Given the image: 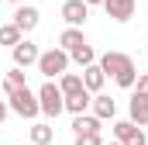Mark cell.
<instances>
[{
	"label": "cell",
	"instance_id": "obj_1",
	"mask_svg": "<svg viewBox=\"0 0 148 145\" xmlns=\"http://www.w3.org/2000/svg\"><path fill=\"white\" fill-rule=\"evenodd\" d=\"M100 66L107 76H114V83L117 86H124V90H131L134 83H138V66H134V59L127 55V52H103L100 55Z\"/></svg>",
	"mask_w": 148,
	"mask_h": 145
},
{
	"label": "cell",
	"instance_id": "obj_2",
	"mask_svg": "<svg viewBox=\"0 0 148 145\" xmlns=\"http://www.w3.org/2000/svg\"><path fill=\"white\" fill-rule=\"evenodd\" d=\"M69 62H73V52L62 48V45H55V48L41 52V59H38V72H41L45 79H55V76L69 72Z\"/></svg>",
	"mask_w": 148,
	"mask_h": 145
},
{
	"label": "cell",
	"instance_id": "obj_3",
	"mask_svg": "<svg viewBox=\"0 0 148 145\" xmlns=\"http://www.w3.org/2000/svg\"><path fill=\"white\" fill-rule=\"evenodd\" d=\"M38 97H41V114H45V117H59V114L66 110V93H62V86L52 83V79L41 83Z\"/></svg>",
	"mask_w": 148,
	"mask_h": 145
},
{
	"label": "cell",
	"instance_id": "obj_4",
	"mask_svg": "<svg viewBox=\"0 0 148 145\" xmlns=\"http://www.w3.org/2000/svg\"><path fill=\"white\" fill-rule=\"evenodd\" d=\"M7 100H10V110H14V114H21V117H38V114H41V97L31 93L28 86H21V90H17V93H10Z\"/></svg>",
	"mask_w": 148,
	"mask_h": 145
},
{
	"label": "cell",
	"instance_id": "obj_5",
	"mask_svg": "<svg viewBox=\"0 0 148 145\" xmlns=\"http://www.w3.org/2000/svg\"><path fill=\"white\" fill-rule=\"evenodd\" d=\"M10 55H14V66H38V59H41L38 45H35V41H28V38H21V41L10 48Z\"/></svg>",
	"mask_w": 148,
	"mask_h": 145
},
{
	"label": "cell",
	"instance_id": "obj_6",
	"mask_svg": "<svg viewBox=\"0 0 148 145\" xmlns=\"http://www.w3.org/2000/svg\"><path fill=\"white\" fill-rule=\"evenodd\" d=\"M103 10H107V17L110 21H131L134 17V10H138V0H103Z\"/></svg>",
	"mask_w": 148,
	"mask_h": 145
},
{
	"label": "cell",
	"instance_id": "obj_7",
	"mask_svg": "<svg viewBox=\"0 0 148 145\" xmlns=\"http://www.w3.org/2000/svg\"><path fill=\"white\" fill-rule=\"evenodd\" d=\"M86 17H90V3L86 0H66L62 3V21L66 24L79 28V24H86Z\"/></svg>",
	"mask_w": 148,
	"mask_h": 145
},
{
	"label": "cell",
	"instance_id": "obj_8",
	"mask_svg": "<svg viewBox=\"0 0 148 145\" xmlns=\"http://www.w3.org/2000/svg\"><path fill=\"white\" fill-rule=\"evenodd\" d=\"M38 21H41V10L38 7H28V3H17V10H14V24L28 35V31H35Z\"/></svg>",
	"mask_w": 148,
	"mask_h": 145
},
{
	"label": "cell",
	"instance_id": "obj_9",
	"mask_svg": "<svg viewBox=\"0 0 148 145\" xmlns=\"http://www.w3.org/2000/svg\"><path fill=\"white\" fill-rule=\"evenodd\" d=\"M127 110H131V121H138L141 128H148V93H138V90H134Z\"/></svg>",
	"mask_w": 148,
	"mask_h": 145
},
{
	"label": "cell",
	"instance_id": "obj_10",
	"mask_svg": "<svg viewBox=\"0 0 148 145\" xmlns=\"http://www.w3.org/2000/svg\"><path fill=\"white\" fill-rule=\"evenodd\" d=\"M21 86H28V72H24V66H14V69L3 72V93H7V97L17 93Z\"/></svg>",
	"mask_w": 148,
	"mask_h": 145
},
{
	"label": "cell",
	"instance_id": "obj_11",
	"mask_svg": "<svg viewBox=\"0 0 148 145\" xmlns=\"http://www.w3.org/2000/svg\"><path fill=\"white\" fill-rule=\"evenodd\" d=\"M83 79H86V90H93V93H100V90H103L107 72H103V66H100V59H97L93 66H86V69H83Z\"/></svg>",
	"mask_w": 148,
	"mask_h": 145
},
{
	"label": "cell",
	"instance_id": "obj_12",
	"mask_svg": "<svg viewBox=\"0 0 148 145\" xmlns=\"http://www.w3.org/2000/svg\"><path fill=\"white\" fill-rule=\"evenodd\" d=\"M66 110H69V114H86V110H93V90H83V93L66 97Z\"/></svg>",
	"mask_w": 148,
	"mask_h": 145
},
{
	"label": "cell",
	"instance_id": "obj_13",
	"mask_svg": "<svg viewBox=\"0 0 148 145\" xmlns=\"http://www.w3.org/2000/svg\"><path fill=\"white\" fill-rule=\"evenodd\" d=\"M59 86H62L66 97H73V93H83V90H86V79H83L79 72H62V76H59Z\"/></svg>",
	"mask_w": 148,
	"mask_h": 145
},
{
	"label": "cell",
	"instance_id": "obj_14",
	"mask_svg": "<svg viewBox=\"0 0 148 145\" xmlns=\"http://www.w3.org/2000/svg\"><path fill=\"white\" fill-rule=\"evenodd\" d=\"M93 114L97 117H114L117 114V104H114V97H107V93H93Z\"/></svg>",
	"mask_w": 148,
	"mask_h": 145
},
{
	"label": "cell",
	"instance_id": "obj_15",
	"mask_svg": "<svg viewBox=\"0 0 148 145\" xmlns=\"http://www.w3.org/2000/svg\"><path fill=\"white\" fill-rule=\"evenodd\" d=\"M100 121H103V117H97V114H73V131L76 135H83V131H100Z\"/></svg>",
	"mask_w": 148,
	"mask_h": 145
},
{
	"label": "cell",
	"instance_id": "obj_16",
	"mask_svg": "<svg viewBox=\"0 0 148 145\" xmlns=\"http://www.w3.org/2000/svg\"><path fill=\"white\" fill-rule=\"evenodd\" d=\"M59 45H62V48H69V52H76L79 45H86V38H83V31H79V28H73V24H69V28L59 35Z\"/></svg>",
	"mask_w": 148,
	"mask_h": 145
},
{
	"label": "cell",
	"instance_id": "obj_17",
	"mask_svg": "<svg viewBox=\"0 0 148 145\" xmlns=\"http://www.w3.org/2000/svg\"><path fill=\"white\" fill-rule=\"evenodd\" d=\"M52 138H55L52 124H45V121H38V124H31V142H35V145H48Z\"/></svg>",
	"mask_w": 148,
	"mask_h": 145
},
{
	"label": "cell",
	"instance_id": "obj_18",
	"mask_svg": "<svg viewBox=\"0 0 148 145\" xmlns=\"http://www.w3.org/2000/svg\"><path fill=\"white\" fill-rule=\"evenodd\" d=\"M21 38H24V31H21V28H17L14 21H7V24L0 28V41H3V45H10V48H14V45H17Z\"/></svg>",
	"mask_w": 148,
	"mask_h": 145
},
{
	"label": "cell",
	"instance_id": "obj_19",
	"mask_svg": "<svg viewBox=\"0 0 148 145\" xmlns=\"http://www.w3.org/2000/svg\"><path fill=\"white\" fill-rule=\"evenodd\" d=\"M73 62H76V66H83V69H86V66H93V62H97L93 45H79V48L73 52Z\"/></svg>",
	"mask_w": 148,
	"mask_h": 145
},
{
	"label": "cell",
	"instance_id": "obj_20",
	"mask_svg": "<svg viewBox=\"0 0 148 145\" xmlns=\"http://www.w3.org/2000/svg\"><path fill=\"white\" fill-rule=\"evenodd\" d=\"M141 124L138 121H114V138H121V142H127L134 131H138Z\"/></svg>",
	"mask_w": 148,
	"mask_h": 145
},
{
	"label": "cell",
	"instance_id": "obj_21",
	"mask_svg": "<svg viewBox=\"0 0 148 145\" xmlns=\"http://www.w3.org/2000/svg\"><path fill=\"white\" fill-rule=\"evenodd\" d=\"M76 145H107L100 138V131H83V135H76Z\"/></svg>",
	"mask_w": 148,
	"mask_h": 145
},
{
	"label": "cell",
	"instance_id": "obj_22",
	"mask_svg": "<svg viewBox=\"0 0 148 145\" xmlns=\"http://www.w3.org/2000/svg\"><path fill=\"white\" fill-rule=\"evenodd\" d=\"M124 145H148V138H145V131L138 128V131H134V135H131V138H127Z\"/></svg>",
	"mask_w": 148,
	"mask_h": 145
},
{
	"label": "cell",
	"instance_id": "obj_23",
	"mask_svg": "<svg viewBox=\"0 0 148 145\" xmlns=\"http://www.w3.org/2000/svg\"><path fill=\"white\" fill-rule=\"evenodd\" d=\"M134 90H138V93H148V72H141V76H138V83H134Z\"/></svg>",
	"mask_w": 148,
	"mask_h": 145
},
{
	"label": "cell",
	"instance_id": "obj_24",
	"mask_svg": "<svg viewBox=\"0 0 148 145\" xmlns=\"http://www.w3.org/2000/svg\"><path fill=\"white\" fill-rule=\"evenodd\" d=\"M86 3H90V7H97V3H103V0H86Z\"/></svg>",
	"mask_w": 148,
	"mask_h": 145
},
{
	"label": "cell",
	"instance_id": "obj_25",
	"mask_svg": "<svg viewBox=\"0 0 148 145\" xmlns=\"http://www.w3.org/2000/svg\"><path fill=\"white\" fill-rule=\"evenodd\" d=\"M107 145H124V142H121V138H117V142H107Z\"/></svg>",
	"mask_w": 148,
	"mask_h": 145
},
{
	"label": "cell",
	"instance_id": "obj_26",
	"mask_svg": "<svg viewBox=\"0 0 148 145\" xmlns=\"http://www.w3.org/2000/svg\"><path fill=\"white\" fill-rule=\"evenodd\" d=\"M7 3H21V0H7Z\"/></svg>",
	"mask_w": 148,
	"mask_h": 145
},
{
	"label": "cell",
	"instance_id": "obj_27",
	"mask_svg": "<svg viewBox=\"0 0 148 145\" xmlns=\"http://www.w3.org/2000/svg\"><path fill=\"white\" fill-rule=\"evenodd\" d=\"M31 145H35V142H31Z\"/></svg>",
	"mask_w": 148,
	"mask_h": 145
}]
</instances>
